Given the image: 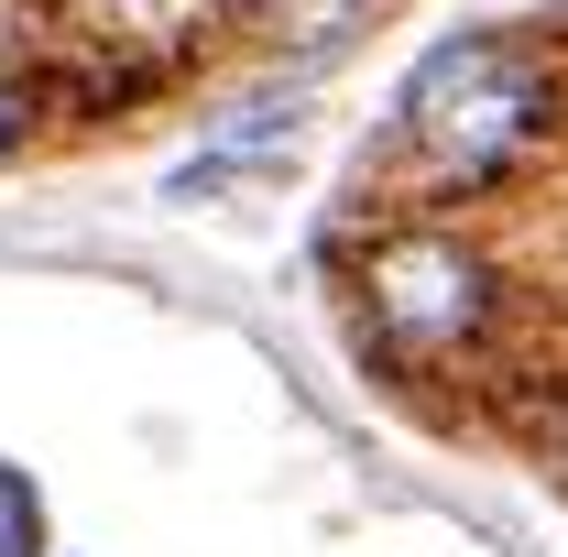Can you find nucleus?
<instances>
[{
  "instance_id": "1",
  "label": "nucleus",
  "mask_w": 568,
  "mask_h": 557,
  "mask_svg": "<svg viewBox=\"0 0 568 557\" xmlns=\"http://www.w3.org/2000/svg\"><path fill=\"white\" fill-rule=\"evenodd\" d=\"M558 132V67L514 33H459L405 77V142L437 186H503Z\"/></svg>"
},
{
  "instance_id": "2",
  "label": "nucleus",
  "mask_w": 568,
  "mask_h": 557,
  "mask_svg": "<svg viewBox=\"0 0 568 557\" xmlns=\"http://www.w3.org/2000/svg\"><path fill=\"white\" fill-rule=\"evenodd\" d=\"M361 295H372V328L394 361H459V350H481L503 328V274L481 241H459V230H383L372 241V263H361Z\"/></svg>"
},
{
  "instance_id": "3",
  "label": "nucleus",
  "mask_w": 568,
  "mask_h": 557,
  "mask_svg": "<svg viewBox=\"0 0 568 557\" xmlns=\"http://www.w3.org/2000/svg\"><path fill=\"white\" fill-rule=\"evenodd\" d=\"M284 153H295V99H284V110H241L219 142H197V153L164 175V198H219V186L263 175V164H284Z\"/></svg>"
},
{
  "instance_id": "4",
  "label": "nucleus",
  "mask_w": 568,
  "mask_h": 557,
  "mask_svg": "<svg viewBox=\"0 0 568 557\" xmlns=\"http://www.w3.org/2000/svg\"><path fill=\"white\" fill-rule=\"evenodd\" d=\"M372 0H241V33H263L274 55H339Z\"/></svg>"
},
{
  "instance_id": "5",
  "label": "nucleus",
  "mask_w": 568,
  "mask_h": 557,
  "mask_svg": "<svg viewBox=\"0 0 568 557\" xmlns=\"http://www.w3.org/2000/svg\"><path fill=\"white\" fill-rule=\"evenodd\" d=\"M33 547H44V514H33V492L0 470V557H33Z\"/></svg>"
},
{
  "instance_id": "6",
  "label": "nucleus",
  "mask_w": 568,
  "mask_h": 557,
  "mask_svg": "<svg viewBox=\"0 0 568 557\" xmlns=\"http://www.w3.org/2000/svg\"><path fill=\"white\" fill-rule=\"evenodd\" d=\"M33 110H44V88H33V77H0V153L33 132Z\"/></svg>"
}]
</instances>
